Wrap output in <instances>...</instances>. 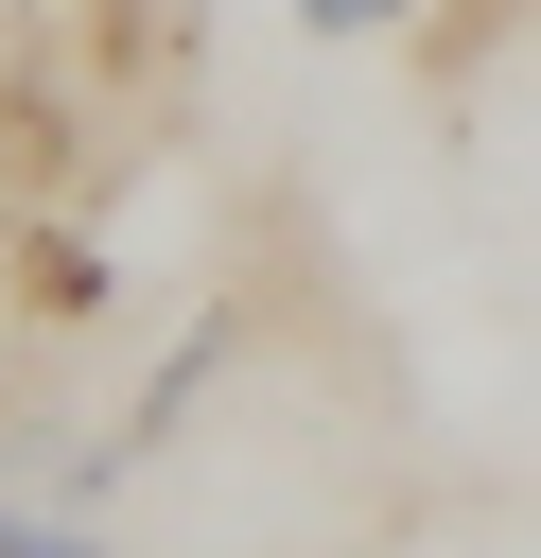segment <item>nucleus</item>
<instances>
[{
    "label": "nucleus",
    "instance_id": "obj_2",
    "mask_svg": "<svg viewBox=\"0 0 541 558\" xmlns=\"http://www.w3.org/2000/svg\"><path fill=\"white\" fill-rule=\"evenodd\" d=\"M0 558H105V541H87L52 488H0Z\"/></svg>",
    "mask_w": 541,
    "mask_h": 558
},
{
    "label": "nucleus",
    "instance_id": "obj_1",
    "mask_svg": "<svg viewBox=\"0 0 541 558\" xmlns=\"http://www.w3.org/2000/svg\"><path fill=\"white\" fill-rule=\"evenodd\" d=\"M17 296L35 314H105V244L87 227H17Z\"/></svg>",
    "mask_w": 541,
    "mask_h": 558
},
{
    "label": "nucleus",
    "instance_id": "obj_3",
    "mask_svg": "<svg viewBox=\"0 0 541 558\" xmlns=\"http://www.w3.org/2000/svg\"><path fill=\"white\" fill-rule=\"evenodd\" d=\"M314 52H366V35H419V0H297Z\"/></svg>",
    "mask_w": 541,
    "mask_h": 558
}]
</instances>
